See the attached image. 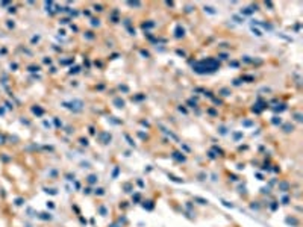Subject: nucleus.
Listing matches in <instances>:
<instances>
[{
  "label": "nucleus",
  "instance_id": "obj_1",
  "mask_svg": "<svg viewBox=\"0 0 303 227\" xmlns=\"http://www.w3.org/2000/svg\"><path fill=\"white\" fill-rule=\"evenodd\" d=\"M94 180H96V176H91V177H89V182H91V183H93Z\"/></svg>",
  "mask_w": 303,
  "mask_h": 227
},
{
  "label": "nucleus",
  "instance_id": "obj_2",
  "mask_svg": "<svg viewBox=\"0 0 303 227\" xmlns=\"http://www.w3.org/2000/svg\"><path fill=\"white\" fill-rule=\"evenodd\" d=\"M2 143H3V138H2V136H0V144H2Z\"/></svg>",
  "mask_w": 303,
  "mask_h": 227
}]
</instances>
